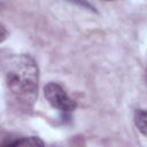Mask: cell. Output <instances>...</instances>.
Here are the masks:
<instances>
[{
  "mask_svg": "<svg viewBox=\"0 0 147 147\" xmlns=\"http://www.w3.org/2000/svg\"><path fill=\"white\" fill-rule=\"evenodd\" d=\"M6 88L10 101L22 111L32 110L38 95L39 70L28 54L9 56L2 67Z\"/></svg>",
  "mask_w": 147,
  "mask_h": 147,
  "instance_id": "6da1fadb",
  "label": "cell"
},
{
  "mask_svg": "<svg viewBox=\"0 0 147 147\" xmlns=\"http://www.w3.org/2000/svg\"><path fill=\"white\" fill-rule=\"evenodd\" d=\"M44 95L53 108H56L64 114H69L74 111L76 108V102L67 94L63 87L57 83H47L44 86Z\"/></svg>",
  "mask_w": 147,
  "mask_h": 147,
  "instance_id": "7a4b0ae2",
  "label": "cell"
},
{
  "mask_svg": "<svg viewBox=\"0 0 147 147\" xmlns=\"http://www.w3.org/2000/svg\"><path fill=\"white\" fill-rule=\"evenodd\" d=\"M3 146H31V147H38V146H44V141H41L37 137H20V138H14V140H9L8 142H5Z\"/></svg>",
  "mask_w": 147,
  "mask_h": 147,
  "instance_id": "3957f363",
  "label": "cell"
},
{
  "mask_svg": "<svg viewBox=\"0 0 147 147\" xmlns=\"http://www.w3.org/2000/svg\"><path fill=\"white\" fill-rule=\"evenodd\" d=\"M133 121L139 132H141L145 137H147V110L137 109L134 113Z\"/></svg>",
  "mask_w": 147,
  "mask_h": 147,
  "instance_id": "277c9868",
  "label": "cell"
},
{
  "mask_svg": "<svg viewBox=\"0 0 147 147\" xmlns=\"http://www.w3.org/2000/svg\"><path fill=\"white\" fill-rule=\"evenodd\" d=\"M69 1H71V2H75V3H78L79 6H83V7H86V8H88V9H91V10H94V8H93V6H91L86 0H69Z\"/></svg>",
  "mask_w": 147,
  "mask_h": 147,
  "instance_id": "5b68a950",
  "label": "cell"
},
{
  "mask_svg": "<svg viewBox=\"0 0 147 147\" xmlns=\"http://www.w3.org/2000/svg\"><path fill=\"white\" fill-rule=\"evenodd\" d=\"M107 1H110V0H107Z\"/></svg>",
  "mask_w": 147,
  "mask_h": 147,
  "instance_id": "8992f818",
  "label": "cell"
}]
</instances>
